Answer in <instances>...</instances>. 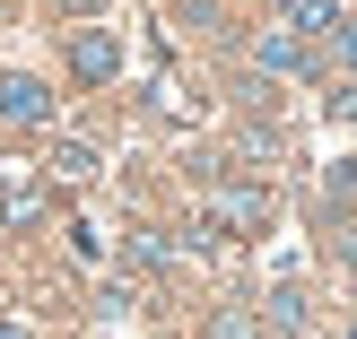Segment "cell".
Wrapping results in <instances>:
<instances>
[{"label":"cell","instance_id":"6da1fadb","mask_svg":"<svg viewBox=\"0 0 357 339\" xmlns=\"http://www.w3.org/2000/svg\"><path fill=\"white\" fill-rule=\"evenodd\" d=\"M0 122L9 131H44L52 122V87L44 79H0Z\"/></svg>","mask_w":357,"mask_h":339},{"label":"cell","instance_id":"7a4b0ae2","mask_svg":"<svg viewBox=\"0 0 357 339\" xmlns=\"http://www.w3.org/2000/svg\"><path fill=\"white\" fill-rule=\"evenodd\" d=\"M70 70H79L87 87H105V79L122 70V44H114L105 26H79V35H70Z\"/></svg>","mask_w":357,"mask_h":339},{"label":"cell","instance_id":"3957f363","mask_svg":"<svg viewBox=\"0 0 357 339\" xmlns=\"http://www.w3.org/2000/svg\"><path fill=\"white\" fill-rule=\"evenodd\" d=\"M209 218H218L227 235H261V226H271V191L236 183V191H218V209H209Z\"/></svg>","mask_w":357,"mask_h":339},{"label":"cell","instance_id":"277c9868","mask_svg":"<svg viewBox=\"0 0 357 339\" xmlns=\"http://www.w3.org/2000/svg\"><path fill=\"white\" fill-rule=\"evenodd\" d=\"M288 9V26L305 35V44H323V35H340V0H279Z\"/></svg>","mask_w":357,"mask_h":339},{"label":"cell","instance_id":"5b68a950","mask_svg":"<svg viewBox=\"0 0 357 339\" xmlns=\"http://www.w3.org/2000/svg\"><path fill=\"white\" fill-rule=\"evenodd\" d=\"M261 70H288V79H296V70H314V52H305V35H261Z\"/></svg>","mask_w":357,"mask_h":339},{"label":"cell","instance_id":"8992f818","mask_svg":"<svg viewBox=\"0 0 357 339\" xmlns=\"http://www.w3.org/2000/svg\"><path fill=\"white\" fill-rule=\"evenodd\" d=\"M87 174H96V148L87 139H61L52 148V183H87Z\"/></svg>","mask_w":357,"mask_h":339},{"label":"cell","instance_id":"52a82bcc","mask_svg":"<svg viewBox=\"0 0 357 339\" xmlns=\"http://www.w3.org/2000/svg\"><path fill=\"white\" fill-rule=\"evenodd\" d=\"M271 331H279V339L305 331V296H296V287H279V296H271Z\"/></svg>","mask_w":357,"mask_h":339},{"label":"cell","instance_id":"ba28073f","mask_svg":"<svg viewBox=\"0 0 357 339\" xmlns=\"http://www.w3.org/2000/svg\"><path fill=\"white\" fill-rule=\"evenodd\" d=\"M166 261H174L166 235H131V270H166Z\"/></svg>","mask_w":357,"mask_h":339},{"label":"cell","instance_id":"9c48e42d","mask_svg":"<svg viewBox=\"0 0 357 339\" xmlns=\"http://www.w3.org/2000/svg\"><path fill=\"white\" fill-rule=\"evenodd\" d=\"M35 218H44V191L17 183V191H9V226H35Z\"/></svg>","mask_w":357,"mask_h":339},{"label":"cell","instance_id":"30bf717a","mask_svg":"<svg viewBox=\"0 0 357 339\" xmlns=\"http://www.w3.org/2000/svg\"><path fill=\"white\" fill-rule=\"evenodd\" d=\"M209 339H261V322L236 305V313H218V322H209Z\"/></svg>","mask_w":357,"mask_h":339},{"label":"cell","instance_id":"8fae6325","mask_svg":"<svg viewBox=\"0 0 357 339\" xmlns=\"http://www.w3.org/2000/svg\"><path fill=\"white\" fill-rule=\"evenodd\" d=\"M331 44H340V61L357 70V17H340V35H331Z\"/></svg>","mask_w":357,"mask_h":339},{"label":"cell","instance_id":"7c38bea8","mask_svg":"<svg viewBox=\"0 0 357 339\" xmlns=\"http://www.w3.org/2000/svg\"><path fill=\"white\" fill-rule=\"evenodd\" d=\"M61 9H70V17H96V9H105V0H61Z\"/></svg>","mask_w":357,"mask_h":339},{"label":"cell","instance_id":"4fadbf2b","mask_svg":"<svg viewBox=\"0 0 357 339\" xmlns=\"http://www.w3.org/2000/svg\"><path fill=\"white\" fill-rule=\"evenodd\" d=\"M0 339H26V322H0Z\"/></svg>","mask_w":357,"mask_h":339},{"label":"cell","instance_id":"5bb4252c","mask_svg":"<svg viewBox=\"0 0 357 339\" xmlns=\"http://www.w3.org/2000/svg\"><path fill=\"white\" fill-rule=\"evenodd\" d=\"M349 278H357V244H349Z\"/></svg>","mask_w":357,"mask_h":339}]
</instances>
